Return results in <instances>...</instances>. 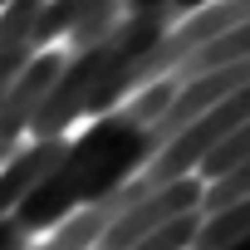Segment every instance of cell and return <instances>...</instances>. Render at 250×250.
<instances>
[{
  "label": "cell",
  "instance_id": "6da1fadb",
  "mask_svg": "<svg viewBox=\"0 0 250 250\" xmlns=\"http://www.w3.org/2000/svg\"><path fill=\"white\" fill-rule=\"evenodd\" d=\"M172 138L157 128V123H133L123 108L93 118L79 138H69L59 167L10 211V221L35 240L54 226H64L74 211L83 206H98L103 196L123 191Z\"/></svg>",
  "mask_w": 250,
  "mask_h": 250
},
{
  "label": "cell",
  "instance_id": "7a4b0ae2",
  "mask_svg": "<svg viewBox=\"0 0 250 250\" xmlns=\"http://www.w3.org/2000/svg\"><path fill=\"white\" fill-rule=\"evenodd\" d=\"M196 201H201V177H182V182H172V187H162V191L143 196L133 211H123V216L103 230V240H98L93 250H133L138 240H147V235H152V230H162L167 221H177V216L196 211Z\"/></svg>",
  "mask_w": 250,
  "mask_h": 250
},
{
  "label": "cell",
  "instance_id": "3957f363",
  "mask_svg": "<svg viewBox=\"0 0 250 250\" xmlns=\"http://www.w3.org/2000/svg\"><path fill=\"white\" fill-rule=\"evenodd\" d=\"M64 59H69V49H44V54H35L20 69V79L5 88V98H0V143H15L20 147V138L30 133V123H35L44 93L54 88V79L64 69Z\"/></svg>",
  "mask_w": 250,
  "mask_h": 250
},
{
  "label": "cell",
  "instance_id": "277c9868",
  "mask_svg": "<svg viewBox=\"0 0 250 250\" xmlns=\"http://www.w3.org/2000/svg\"><path fill=\"white\" fill-rule=\"evenodd\" d=\"M64 147H69V138H44V143H30V147H20L5 167H0V216H10L54 167H59V157H64Z\"/></svg>",
  "mask_w": 250,
  "mask_h": 250
},
{
  "label": "cell",
  "instance_id": "5b68a950",
  "mask_svg": "<svg viewBox=\"0 0 250 250\" xmlns=\"http://www.w3.org/2000/svg\"><path fill=\"white\" fill-rule=\"evenodd\" d=\"M40 10H44V0H10V5L0 10V98H5V88L20 79V69L35 59L30 35H35Z\"/></svg>",
  "mask_w": 250,
  "mask_h": 250
},
{
  "label": "cell",
  "instance_id": "8992f818",
  "mask_svg": "<svg viewBox=\"0 0 250 250\" xmlns=\"http://www.w3.org/2000/svg\"><path fill=\"white\" fill-rule=\"evenodd\" d=\"M113 5H123V0H44V10H40V20H35V35H30V49H35V54H44L54 40L74 35L88 15L113 10Z\"/></svg>",
  "mask_w": 250,
  "mask_h": 250
},
{
  "label": "cell",
  "instance_id": "52a82bcc",
  "mask_svg": "<svg viewBox=\"0 0 250 250\" xmlns=\"http://www.w3.org/2000/svg\"><path fill=\"white\" fill-rule=\"evenodd\" d=\"M250 54V20L245 25H235L230 35H221V40H211L206 49H196L172 79H177V88L182 83H191V79H201V74H211V69H221V64H235V59H245Z\"/></svg>",
  "mask_w": 250,
  "mask_h": 250
},
{
  "label": "cell",
  "instance_id": "ba28073f",
  "mask_svg": "<svg viewBox=\"0 0 250 250\" xmlns=\"http://www.w3.org/2000/svg\"><path fill=\"white\" fill-rule=\"evenodd\" d=\"M240 201H250V162L221 172L216 182H206L196 211H201V221H211V216H221V211H230V206H240Z\"/></svg>",
  "mask_w": 250,
  "mask_h": 250
},
{
  "label": "cell",
  "instance_id": "9c48e42d",
  "mask_svg": "<svg viewBox=\"0 0 250 250\" xmlns=\"http://www.w3.org/2000/svg\"><path fill=\"white\" fill-rule=\"evenodd\" d=\"M245 230H250V201H240V206H230V211H221V216L201 221V230H196L191 250H221V245H230V240H235V235H245Z\"/></svg>",
  "mask_w": 250,
  "mask_h": 250
},
{
  "label": "cell",
  "instance_id": "30bf717a",
  "mask_svg": "<svg viewBox=\"0 0 250 250\" xmlns=\"http://www.w3.org/2000/svg\"><path fill=\"white\" fill-rule=\"evenodd\" d=\"M240 162H250V123H245V128H235L221 147H211V152L201 157L196 177H201V187H206V182H216L221 172H230V167H240Z\"/></svg>",
  "mask_w": 250,
  "mask_h": 250
},
{
  "label": "cell",
  "instance_id": "8fae6325",
  "mask_svg": "<svg viewBox=\"0 0 250 250\" xmlns=\"http://www.w3.org/2000/svg\"><path fill=\"white\" fill-rule=\"evenodd\" d=\"M172 98H177V79H157V83H147V88H138L133 98H123L118 108L128 113L133 123H157L167 108H172Z\"/></svg>",
  "mask_w": 250,
  "mask_h": 250
},
{
  "label": "cell",
  "instance_id": "7c38bea8",
  "mask_svg": "<svg viewBox=\"0 0 250 250\" xmlns=\"http://www.w3.org/2000/svg\"><path fill=\"white\" fill-rule=\"evenodd\" d=\"M196 230H201V211H187V216H177V221H167L162 230H152L147 240H138L133 250H191V240H196Z\"/></svg>",
  "mask_w": 250,
  "mask_h": 250
},
{
  "label": "cell",
  "instance_id": "4fadbf2b",
  "mask_svg": "<svg viewBox=\"0 0 250 250\" xmlns=\"http://www.w3.org/2000/svg\"><path fill=\"white\" fill-rule=\"evenodd\" d=\"M30 245H35V240H30L10 216H0V250H30Z\"/></svg>",
  "mask_w": 250,
  "mask_h": 250
},
{
  "label": "cell",
  "instance_id": "5bb4252c",
  "mask_svg": "<svg viewBox=\"0 0 250 250\" xmlns=\"http://www.w3.org/2000/svg\"><path fill=\"white\" fill-rule=\"evenodd\" d=\"M221 250H250V230H245V235H235V240H230V245H221Z\"/></svg>",
  "mask_w": 250,
  "mask_h": 250
},
{
  "label": "cell",
  "instance_id": "9a60e30c",
  "mask_svg": "<svg viewBox=\"0 0 250 250\" xmlns=\"http://www.w3.org/2000/svg\"><path fill=\"white\" fill-rule=\"evenodd\" d=\"M15 152H20V147H15V143H0V167H5V162H10V157H15Z\"/></svg>",
  "mask_w": 250,
  "mask_h": 250
},
{
  "label": "cell",
  "instance_id": "2e32d148",
  "mask_svg": "<svg viewBox=\"0 0 250 250\" xmlns=\"http://www.w3.org/2000/svg\"><path fill=\"white\" fill-rule=\"evenodd\" d=\"M5 5H10V0H0V10H5Z\"/></svg>",
  "mask_w": 250,
  "mask_h": 250
}]
</instances>
